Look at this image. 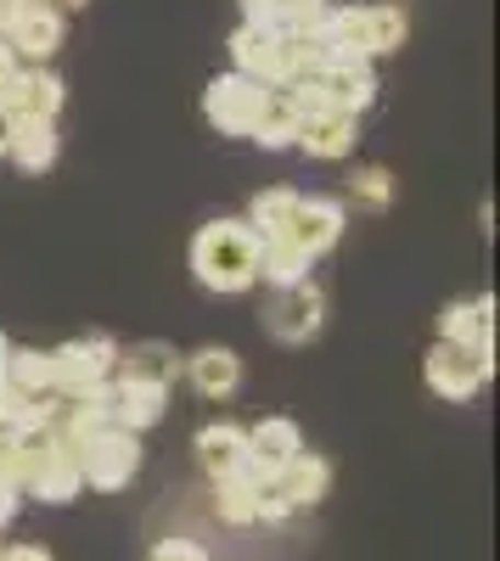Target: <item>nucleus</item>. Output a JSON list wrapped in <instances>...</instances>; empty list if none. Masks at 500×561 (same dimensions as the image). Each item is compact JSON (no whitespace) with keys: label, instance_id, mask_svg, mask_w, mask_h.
<instances>
[{"label":"nucleus","instance_id":"nucleus-26","mask_svg":"<svg viewBox=\"0 0 500 561\" xmlns=\"http://www.w3.org/2000/svg\"><path fill=\"white\" fill-rule=\"evenodd\" d=\"M118 377H141V382H163V388H174V377H180V354H174L169 343H129V348H118Z\"/></svg>","mask_w":500,"mask_h":561},{"label":"nucleus","instance_id":"nucleus-25","mask_svg":"<svg viewBox=\"0 0 500 561\" xmlns=\"http://www.w3.org/2000/svg\"><path fill=\"white\" fill-rule=\"evenodd\" d=\"M7 388L34 393V399H57V359H52V348H12L7 354Z\"/></svg>","mask_w":500,"mask_h":561},{"label":"nucleus","instance_id":"nucleus-37","mask_svg":"<svg viewBox=\"0 0 500 561\" xmlns=\"http://www.w3.org/2000/svg\"><path fill=\"white\" fill-rule=\"evenodd\" d=\"M12 124H18V118L0 107V158H7V147H12Z\"/></svg>","mask_w":500,"mask_h":561},{"label":"nucleus","instance_id":"nucleus-20","mask_svg":"<svg viewBox=\"0 0 500 561\" xmlns=\"http://www.w3.org/2000/svg\"><path fill=\"white\" fill-rule=\"evenodd\" d=\"M197 466L208 478L248 472V427H237V421H208L197 433Z\"/></svg>","mask_w":500,"mask_h":561},{"label":"nucleus","instance_id":"nucleus-40","mask_svg":"<svg viewBox=\"0 0 500 561\" xmlns=\"http://www.w3.org/2000/svg\"><path fill=\"white\" fill-rule=\"evenodd\" d=\"M45 7H57V0H45Z\"/></svg>","mask_w":500,"mask_h":561},{"label":"nucleus","instance_id":"nucleus-33","mask_svg":"<svg viewBox=\"0 0 500 561\" xmlns=\"http://www.w3.org/2000/svg\"><path fill=\"white\" fill-rule=\"evenodd\" d=\"M0 561H57L45 545H12V550H0Z\"/></svg>","mask_w":500,"mask_h":561},{"label":"nucleus","instance_id":"nucleus-38","mask_svg":"<svg viewBox=\"0 0 500 561\" xmlns=\"http://www.w3.org/2000/svg\"><path fill=\"white\" fill-rule=\"evenodd\" d=\"M7 354H12V343L0 337V393H7Z\"/></svg>","mask_w":500,"mask_h":561},{"label":"nucleus","instance_id":"nucleus-3","mask_svg":"<svg viewBox=\"0 0 500 561\" xmlns=\"http://www.w3.org/2000/svg\"><path fill=\"white\" fill-rule=\"evenodd\" d=\"M495 377V359H484L478 348H462V343H433V354L422 359V382L433 399L444 404H467L478 399V388Z\"/></svg>","mask_w":500,"mask_h":561},{"label":"nucleus","instance_id":"nucleus-39","mask_svg":"<svg viewBox=\"0 0 500 561\" xmlns=\"http://www.w3.org/2000/svg\"><path fill=\"white\" fill-rule=\"evenodd\" d=\"M90 0H57V12H84Z\"/></svg>","mask_w":500,"mask_h":561},{"label":"nucleus","instance_id":"nucleus-21","mask_svg":"<svg viewBox=\"0 0 500 561\" xmlns=\"http://www.w3.org/2000/svg\"><path fill=\"white\" fill-rule=\"evenodd\" d=\"M180 365H186V377H192V388H197L203 399H231V393L242 388V359H237V348L208 343V348H197L192 359H180Z\"/></svg>","mask_w":500,"mask_h":561},{"label":"nucleus","instance_id":"nucleus-23","mask_svg":"<svg viewBox=\"0 0 500 561\" xmlns=\"http://www.w3.org/2000/svg\"><path fill=\"white\" fill-rule=\"evenodd\" d=\"M7 158H12L23 174H45V169L57 163V118H18Z\"/></svg>","mask_w":500,"mask_h":561},{"label":"nucleus","instance_id":"nucleus-30","mask_svg":"<svg viewBox=\"0 0 500 561\" xmlns=\"http://www.w3.org/2000/svg\"><path fill=\"white\" fill-rule=\"evenodd\" d=\"M349 197H354L360 208H388V203H394V174H388L383 163H360V169L349 174Z\"/></svg>","mask_w":500,"mask_h":561},{"label":"nucleus","instance_id":"nucleus-8","mask_svg":"<svg viewBox=\"0 0 500 561\" xmlns=\"http://www.w3.org/2000/svg\"><path fill=\"white\" fill-rule=\"evenodd\" d=\"M23 494L45 500V505H68L84 494V472H79V449L63 444L52 427H45V444H39V460H34V472L23 483Z\"/></svg>","mask_w":500,"mask_h":561},{"label":"nucleus","instance_id":"nucleus-16","mask_svg":"<svg viewBox=\"0 0 500 561\" xmlns=\"http://www.w3.org/2000/svg\"><path fill=\"white\" fill-rule=\"evenodd\" d=\"M439 343H462V348H478L484 359H495V298L444 304V314H439Z\"/></svg>","mask_w":500,"mask_h":561},{"label":"nucleus","instance_id":"nucleus-9","mask_svg":"<svg viewBox=\"0 0 500 561\" xmlns=\"http://www.w3.org/2000/svg\"><path fill=\"white\" fill-rule=\"evenodd\" d=\"M309 84L321 90V102H327L332 113H354V118H360V113L377 102V73H372L366 57H327L321 73H315Z\"/></svg>","mask_w":500,"mask_h":561},{"label":"nucleus","instance_id":"nucleus-36","mask_svg":"<svg viewBox=\"0 0 500 561\" xmlns=\"http://www.w3.org/2000/svg\"><path fill=\"white\" fill-rule=\"evenodd\" d=\"M12 68H18V57H12V45H7V34H0V84L12 79Z\"/></svg>","mask_w":500,"mask_h":561},{"label":"nucleus","instance_id":"nucleus-17","mask_svg":"<svg viewBox=\"0 0 500 561\" xmlns=\"http://www.w3.org/2000/svg\"><path fill=\"white\" fill-rule=\"evenodd\" d=\"M332 0H242V18L270 34H321Z\"/></svg>","mask_w":500,"mask_h":561},{"label":"nucleus","instance_id":"nucleus-1","mask_svg":"<svg viewBox=\"0 0 500 561\" xmlns=\"http://www.w3.org/2000/svg\"><path fill=\"white\" fill-rule=\"evenodd\" d=\"M192 275L208 293H248L259 280V237L248 219H214L192 237Z\"/></svg>","mask_w":500,"mask_h":561},{"label":"nucleus","instance_id":"nucleus-5","mask_svg":"<svg viewBox=\"0 0 500 561\" xmlns=\"http://www.w3.org/2000/svg\"><path fill=\"white\" fill-rule=\"evenodd\" d=\"M259 325L276 343H287V348H304V343H315L321 337V325H327V298H321V287L315 280H298V287H282L276 298L264 304V314H259Z\"/></svg>","mask_w":500,"mask_h":561},{"label":"nucleus","instance_id":"nucleus-27","mask_svg":"<svg viewBox=\"0 0 500 561\" xmlns=\"http://www.w3.org/2000/svg\"><path fill=\"white\" fill-rule=\"evenodd\" d=\"M52 421H57V399H34V393H18V388L0 393V427L7 433H45Z\"/></svg>","mask_w":500,"mask_h":561},{"label":"nucleus","instance_id":"nucleus-7","mask_svg":"<svg viewBox=\"0 0 500 561\" xmlns=\"http://www.w3.org/2000/svg\"><path fill=\"white\" fill-rule=\"evenodd\" d=\"M52 359H57V399H79L118 370V343L113 337H73V343L52 348Z\"/></svg>","mask_w":500,"mask_h":561},{"label":"nucleus","instance_id":"nucleus-4","mask_svg":"<svg viewBox=\"0 0 500 561\" xmlns=\"http://www.w3.org/2000/svg\"><path fill=\"white\" fill-rule=\"evenodd\" d=\"M79 472H84V489L118 494L135 472H141V438L124 433V427H102L96 438L79 444Z\"/></svg>","mask_w":500,"mask_h":561},{"label":"nucleus","instance_id":"nucleus-35","mask_svg":"<svg viewBox=\"0 0 500 561\" xmlns=\"http://www.w3.org/2000/svg\"><path fill=\"white\" fill-rule=\"evenodd\" d=\"M23 7H29V0H0V34H7V28L23 18Z\"/></svg>","mask_w":500,"mask_h":561},{"label":"nucleus","instance_id":"nucleus-34","mask_svg":"<svg viewBox=\"0 0 500 561\" xmlns=\"http://www.w3.org/2000/svg\"><path fill=\"white\" fill-rule=\"evenodd\" d=\"M18 505H23V489H12V483H0V528H7V523L18 517Z\"/></svg>","mask_w":500,"mask_h":561},{"label":"nucleus","instance_id":"nucleus-18","mask_svg":"<svg viewBox=\"0 0 500 561\" xmlns=\"http://www.w3.org/2000/svg\"><path fill=\"white\" fill-rule=\"evenodd\" d=\"M354 140H360L354 113H332V107H321V113H309V118L298 124V140H293V147H304L309 158H321V163H338V158L354 152Z\"/></svg>","mask_w":500,"mask_h":561},{"label":"nucleus","instance_id":"nucleus-12","mask_svg":"<svg viewBox=\"0 0 500 561\" xmlns=\"http://www.w3.org/2000/svg\"><path fill=\"white\" fill-rule=\"evenodd\" d=\"M107 399H113V427H124V433L158 427L163 410H169V388L163 382H141V377H113Z\"/></svg>","mask_w":500,"mask_h":561},{"label":"nucleus","instance_id":"nucleus-6","mask_svg":"<svg viewBox=\"0 0 500 561\" xmlns=\"http://www.w3.org/2000/svg\"><path fill=\"white\" fill-rule=\"evenodd\" d=\"M264 102H270V84H259L248 73H225V79H214L203 90V113L219 135H253Z\"/></svg>","mask_w":500,"mask_h":561},{"label":"nucleus","instance_id":"nucleus-22","mask_svg":"<svg viewBox=\"0 0 500 561\" xmlns=\"http://www.w3.org/2000/svg\"><path fill=\"white\" fill-rule=\"evenodd\" d=\"M309 253L287 237V230H282V237H259V280H264V287L270 293H282V287H298V280H309Z\"/></svg>","mask_w":500,"mask_h":561},{"label":"nucleus","instance_id":"nucleus-15","mask_svg":"<svg viewBox=\"0 0 500 561\" xmlns=\"http://www.w3.org/2000/svg\"><path fill=\"white\" fill-rule=\"evenodd\" d=\"M298 449H304V433H298L293 415H264L248 427V466L259 478H276Z\"/></svg>","mask_w":500,"mask_h":561},{"label":"nucleus","instance_id":"nucleus-29","mask_svg":"<svg viewBox=\"0 0 500 561\" xmlns=\"http://www.w3.org/2000/svg\"><path fill=\"white\" fill-rule=\"evenodd\" d=\"M293 208H298V192H287V185H276V192H259L253 208H248L253 237H282V230L293 225Z\"/></svg>","mask_w":500,"mask_h":561},{"label":"nucleus","instance_id":"nucleus-2","mask_svg":"<svg viewBox=\"0 0 500 561\" xmlns=\"http://www.w3.org/2000/svg\"><path fill=\"white\" fill-rule=\"evenodd\" d=\"M338 57H388L405 45V12L399 7H332L321 34Z\"/></svg>","mask_w":500,"mask_h":561},{"label":"nucleus","instance_id":"nucleus-14","mask_svg":"<svg viewBox=\"0 0 500 561\" xmlns=\"http://www.w3.org/2000/svg\"><path fill=\"white\" fill-rule=\"evenodd\" d=\"M343 225H349L343 203H332V197H298L287 237H293L309 259H321L327 248H338V242H343Z\"/></svg>","mask_w":500,"mask_h":561},{"label":"nucleus","instance_id":"nucleus-32","mask_svg":"<svg viewBox=\"0 0 500 561\" xmlns=\"http://www.w3.org/2000/svg\"><path fill=\"white\" fill-rule=\"evenodd\" d=\"M147 561H208V550H203V545H192V539H163Z\"/></svg>","mask_w":500,"mask_h":561},{"label":"nucleus","instance_id":"nucleus-31","mask_svg":"<svg viewBox=\"0 0 500 561\" xmlns=\"http://www.w3.org/2000/svg\"><path fill=\"white\" fill-rule=\"evenodd\" d=\"M293 517V505H287V494L276 489V483H259V523H287Z\"/></svg>","mask_w":500,"mask_h":561},{"label":"nucleus","instance_id":"nucleus-11","mask_svg":"<svg viewBox=\"0 0 500 561\" xmlns=\"http://www.w3.org/2000/svg\"><path fill=\"white\" fill-rule=\"evenodd\" d=\"M0 107H7L12 118H57L63 107V79L34 62V68H12V79L0 84Z\"/></svg>","mask_w":500,"mask_h":561},{"label":"nucleus","instance_id":"nucleus-28","mask_svg":"<svg viewBox=\"0 0 500 561\" xmlns=\"http://www.w3.org/2000/svg\"><path fill=\"white\" fill-rule=\"evenodd\" d=\"M248 140H259L264 152H282V147H293V140H298V113H293V102L282 96V90H270V102H264V113H259V124H253Z\"/></svg>","mask_w":500,"mask_h":561},{"label":"nucleus","instance_id":"nucleus-19","mask_svg":"<svg viewBox=\"0 0 500 561\" xmlns=\"http://www.w3.org/2000/svg\"><path fill=\"white\" fill-rule=\"evenodd\" d=\"M270 483L287 494L293 511H298V505H321V500L332 494V460H327V455H315V449H298Z\"/></svg>","mask_w":500,"mask_h":561},{"label":"nucleus","instance_id":"nucleus-10","mask_svg":"<svg viewBox=\"0 0 500 561\" xmlns=\"http://www.w3.org/2000/svg\"><path fill=\"white\" fill-rule=\"evenodd\" d=\"M231 62H237V73H248V79H259L270 90H282L287 84V34H270V28L242 23L231 34Z\"/></svg>","mask_w":500,"mask_h":561},{"label":"nucleus","instance_id":"nucleus-24","mask_svg":"<svg viewBox=\"0 0 500 561\" xmlns=\"http://www.w3.org/2000/svg\"><path fill=\"white\" fill-rule=\"evenodd\" d=\"M259 472L248 466V472H231V478H214V517L225 528H248L259 523Z\"/></svg>","mask_w":500,"mask_h":561},{"label":"nucleus","instance_id":"nucleus-13","mask_svg":"<svg viewBox=\"0 0 500 561\" xmlns=\"http://www.w3.org/2000/svg\"><path fill=\"white\" fill-rule=\"evenodd\" d=\"M63 12L57 7H45V0H29L23 18L7 28V45H12V57H29V62H52L63 51Z\"/></svg>","mask_w":500,"mask_h":561}]
</instances>
